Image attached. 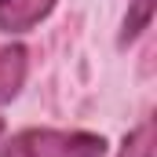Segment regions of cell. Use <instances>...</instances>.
Listing matches in <instances>:
<instances>
[{
	"instance_id": "cell-1",
	"label": "cell",
	"mask_w": 157,
	"mask_h": 157,
	"mask_svg": "<svg viewBox=\"0 0 157 157\" xmlns=\"http://www.w3.org/2000/svg\"><path fill=\"white\" fill-rule=\"evenodd\" d=\"M106 139L95 132H59V128H26L11 135L0 157H102Z\"/></svg>"
},
{
	"instance_id": "cell-5",
	"label": "cell",
	"mask_w": 157,
	"mask_h": 157,
	"mask_svg": "<svg viewBox=\"0 0 157 157\" xmlns=\"http://www.w3.org/2000/svg\"><path fill=\"white\" fill-rule=\"evenodd\" d=\"M117 157H154V121H143L121 146Z\"/></svg>"
},
{
	"instance_id": "cell-4",
	"label": "cell",
	"mask_w": 157,
	"mask_h": 157,
	"mask_svg": "<svg viewBox=\"0 0 157 157\" xmlns=\"http://www.w3.org/2000/svg\"><path fill=\"white\" fill-rule=\"evenodd\" d=\"M150 18H154V0H132V7H128V15H124V29H121V44H128V40H135L146 26H150Z\"/></svg>"
},
{
	"instance_id": "cell-3",
	"label": "cell",
	"mask_w": 157,
	"mask_h": 157,
	"mask_svg": "<svg viewBox=\"0 0 157 157\" xmlns=\"http://www.w3.org/2000/svg\"><path fill=\"white\" fill-rule=\"evenodd\" d=\"M26 80V48L11 44L0 51V102H11Z\"/></svg>"
},
{
	"instance_id": "cell-6",
	"label": "cell",
	"mask_w": 157,
	"mask_h": 157,
	"mask_svg": "<svg viewBox=\"0 0 157 157\" xmlns=\"http://www.w3.org/2000/svg\"><path fill=\"white\" fill-rule=\"evenodd\" d=\"M0 135H4V121H0Z\"/></svg>"
},
{
	"instance_id": "cell-2",
	"label": "cell",
	"mask_w": 157,
	"mask_h": 157,
	"mask_svg": "<svg viewBox=\"0 0 157 157\" xmlns=\"http://www.w3.org/2000/svg\"><path fill=\"white\" fill-rule=\"evenodd\" d=\"M59 0H0V29L4 33H26L40 26Z\"/></svg>"
}]
</instances>
